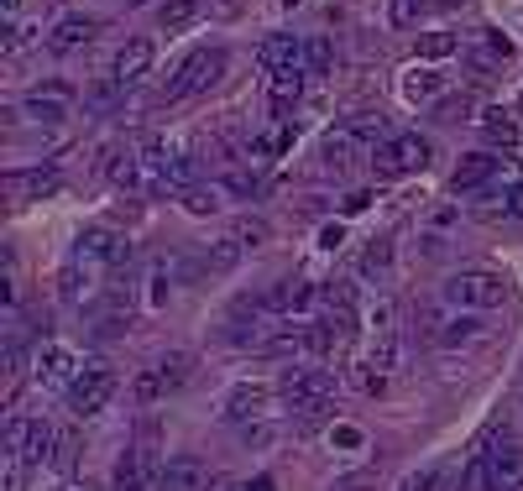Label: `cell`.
<instances>
[{"mask_svg":"<svg viewBox=\"0 0 523 491\" xmlns=\"http://www.w3.org/2000/svg\"><path fill=\"white\" fill-rule=\"evenodd\" d=\"M278 392H283V403L304 418V429H314L335 403V377L320 366H288L278 377Z\"/></svg>","mask_w":523,"mask_h":491,"instance_id":"obj_1","label":"cell"},{"mask_svg":"<svg viewBox=\"0 0 523 491\" xmlns=\"http://www.w3.org/2000/svg\"><path fill=\"white\" fill-rule=\"evenodd\" d=\"M508 298H513V283L492 267H461L445 283V303H456V309H503Z\"/></svg>","mask_w":523,"mask_h":491,"instance_id":"obj_2","label":"cell"},{"mask_svg":"<svg viewBox=\"0 0 523 491\" xmlns=\"http://www.w3.org/2000/svg\"><path fill=\"white\" fill-rule=\"evenodd\" d=\"M429 157H435V147H429L419 131H393L382 147H372L367 162H372V173H382V178H403V173H424Z\"/></svg>","mask_w":523,"mask_h":491,"instance_id":"obj_3","label":"cell"},{"mask_svg":"<svg viewBox=\"0 0 523 491\" xmlns=\"http://www.w3.org/2000/svg\"><path fill=\"white\" fill-rule=\"evenodd\" d=\"M189 371H194L189 350H168V356H157L142 377L131 382V397H136V403H163V397H173L178 387L189 382Z\"/></svg>","mask_w":523,"mask_h":491,"instance_id":"obj_4","label":"cell"},{"mask_svg":"<svg viewBox=\"0 0 523 491\" xmlns=\"http://www.w3.org/2000/svg\"><path fill=\"white\" fill-rule=\"evenodd\" d=\"M220 74H225V48H199V53H189L184 63H178V74L163 89V100L168 105L173 100H194V95H204V89H215Z\"/></svg>","mask_w":523,"mask_h":491,"instance_id":"obj_5","label":"cell"},{"mask_svg":"<svg viewBox=\"0 0 523 491\" xmlns=\"http://www.w3.org/2000/svg\"><path fill=\"white\" fill-rule=\"evenodd\" d=\"M257 63L267 68V74H278V79H299V74H309V37L272 32V37H262Z\"/></svg>","mask_w":523,"mask_h":491,"instance_id":"obj_6","label":"cell"},{"mask_svg":"<svg viewBox=\"0 0 523 491\" xmlns=\"http://www.w3.org/2000/svg\"><path fill=\"white\" fill-rule=\"evenodd\" d=\"M116 371H110V366H84L79 371V382L74 387H68L63 397H68V408H74L79 418H95V413H105V403H110V397H116Z\"/></svg>","mask_w":523,"mask_h":491,"instance_id":"obj_7","label":"cell"},{"mask_svg":"<svg viewBox=\"0 0 523 491\" xmlns=\"http://www.w3.org/2000/svg\"><path fill=\"white\" fill-rule=\"evenodd\" d=\"M6 450H21L32 465H42L58 450V429L48 424V418H11L6 424Z\"/></svg>","mask_w":523,"mask_h":491,"instance_id":"obj_8","label":"cell"},{"mask_svg":"<svg viewBox=\"0 0 523 491\" xmlns=\"http://www.w3.org/2000/svg\"><path fill=\"white\" fill-rule=\"evenodd\" d=\"M163 455L147 450V444H136V450L121 455L116 465V491H157V481H163Z\"/></svg>","mask_w":523,"mask_h":491,"instance_id":"obj_9","label":"cell"},{"mask_svg":"<svg viewBox=\"0 0 523 491\" xmlns=\"http://www.w3.org/2000/svg\"><path fill=\"white\" fill-rule=\"evenodd\" d=\"M58 168H42V162H37V168H11L6 178H0V194H6V204H32V199H42V194H53L58 189Z\"/></svg>","mask_w":523,"mask_h":491,"instance_id":"obj_10","label":"cell"},{"mask_svg":"<svg viewBox=\"0 0 523 491\" xmlns=\"http://www.w3.org/2000/svg\"><path fill=\"white\" fill-rule=\"evenodd\" d=\"M126 256H131V246L110 225H89V230H79V241H74V262H84V267H95V262H126Z\"/></svg>","mask_w":523,"mask_h":491,"instance_id":"obj_11","label":"cell"},{"mask_svg":"<svg viewBox=\"0 0 523 491\" xmlns=\"http://www.w3.org/2000/svg\"><path fill=\"white\" fill-rule=\"evenodd\" d=\"M79 371H84V366H79V356H74L68 345H53V340H48V345L37 350V382H42V387L68 392V387L79 382Z\"/></svg>","mask_w":523,"mask_h":491,"instance_id":"obj_12","label":"cell"},{"mask_svg":"<svg viewBox=\"0 0 523 491\" xmlns=\"http://www.w3.org/2000/svg\"><path fill=\"white\" fill-rule=\"evenodd\" d=\"M267 403H272L267 387H257V382H236L231 392H225L220 413L231 418V424H257V418H267Z\"/></svg>","mask_w":523,"mask_h":491,"instance_id":"obj_13","label":"cell"},{"mask_svg":"<svg viewBox=\"0 0 523 491\" xmlns=\"http://www.w3.org/2000/svg\"><path fill=\"white\" fill-rule=\"evenodd\" d=\"M68 100H74L68 84H42V89H32V95L21 100V110H27L37 126H58V121H68Z\"/></svg>","mask_w":523,"mask_h":491,"instance_id":"obj_14","label":"cell"},{"mask_svg":"<svg viewBox=\"0 0 523 491\" xmlns=\"http://www.w3.org/2000/svg\"><path fill=\"white\" fill-rule=\"evenodd\" d=\"M487 486L492 491H523V444L487 450Z\"/></svg>","mask_w":523,"mask_h":491,"instance_id":"obj_15","label":"cell"},{"mask_svg":"<svg viewBox=\"0 0 523 491\" xmlns=\"http://www.w3.org/2000/svg\"><path fill=\"white\" fill-rule=\"evenodd\" d=\"M152 63H157V42L152 37H131L126 48L116 53V79L121 84H136V79L152 74Z\"/></svg>","mask_w":523,"mask_h":491,"instance_id":"obj_16","label":"cell"},{"mask_svg":"<svg viewBox=\"0 0 523 491\" xmlns=\"http://www.w3.org/2000/svg\"><path fill=\"white\" fill-rule=\"evenodd\" d=\"M95 32H100V21L74 11V16H63L58 27L48 32V48H53V53H79L84 42H95Z\"/></svg>","mask_w":523,"mask_h":491,"instance_id":"obj_17","label":"cell"},{"mask_svg":"<svg viewBox=\"0 0 523 491\" xmlns=\"http://www.w3.org/2000/svg\"><path fill=\"white\" fill-rule=\"evenodd\" d=\"M204 481H210L204 460H194V455H173V460L163 465V481H157V491H204Z\"/></svg>","mask_w":523,"mask_h":491,"instance_id":"obj_18","label":"cell"},{"mask_svg":"<svg viewBox=\"0 0 523 491\" xmlns=\"http://www.w3.org/2000/svg\"><path fill=\"white\" fill-rule=\"evenodd\" d=\"M487 178H497V157L492 152H466L456 162V173H450V189L456 194H471V189H482Z\"/></svg>","mask_w":523,"mask_h":491,"instance_id":"obj_19","label":"cell"},{"mask_svg":"<svg viewBox=\"0 0 523 491\" xmlns=\"http://www.w3.org/2000/svg\"><path fill=\"white\" fill-rule=\"evenodd\" d=\"M262 303H267L272 314H299V309H309V303H314V288L299 283V277H283V283H272L262 293Z\"/></svg>","mask_w":523,"mask_h":491,"instance_id":"obj_20","label":"cell"},{"mask_svg":"<svg viewBox=\"0 0 523 491\" xmlns=\"http://www.w3.org/2000/svg\"><path fill=\"white\" fill-rule=\"evenodd\" d=\"M320 157H325V168H330V173H351V168H356V157H361V142L351 136V126H346V131H330L325 142H320Z\"/></svg>","mask_w":523,"mask_h":491,"instance_id":"obj_21","label":"cell"},{"mask_svg":"<svg viewBox=\"0 0 523 491\" xmlns=\"http://www.w3.org/2000/svg\"><path fill=\"white\" fill-rule=\"evenodd\" d=\"M126 89H131V84H121L116 74H110V79H95V84L84 89V110H89V115H116V110L126 105Z\"/></svg>","mask_w":523,"mask_h":491,"instance_id":"obj_22","label":"cell"},{"mask_svg":"<svg viewBox=\"0 0 523 491\" xmlns=\"http://www.w3.org/2000/svg\"><path fill=\"white\" fill-rule=\"evenodd\" d=\"M440 89H445V84H440L435 68H408V74H403V100H408V105H429Z\"/></svg>","mask_w":523,"mask_h":491,"instance_id":"obj_23","label":"cell"},{"mask_svg":"<svg viewBox=\"0 0 523 491\" xmlns=\"http://www.w3.org/2000/svg\"><path fill=\"white\" fill-rule=\"evenodd\" d=\"M225 194H231V189H220V183H194V189H184L178 199H184L189 215H220V209H225Z\"/></svg>","mask_w":523,"mask_h":491,"instance_id":"obj_24","label":"cell"},{"mask_svg":"<svg viewBox=\"0 0 523 491\" xmlns=\"http://www.w3.org/2000/svg\"><path fill=\"white\" fill-rule=\"evenodd\" d=\"M476 126H482V136L492 147H518V121L508 110H482V121H476Z\"/></svg>","mask_w":523,"mask_h":491,"instance_id":"obj_25","label":"cell"},{"mask_svg":"<svg viewBox=\"0 0 523 491\" xmlns=\"http://www.w3.org/2000/svg\"><path fill=\"white\" fill-rule=\"evenodd\" d=\"M58 298L68 303V309H79V303L89 298V267H84V262H68V267L58 272Z\"/></svg>","mask_w":523,"mask_h":491,"instance_id":"obj_26","label":"cell"},{"mask_svg":"<svg viewBox=\"0 0 523 491\" xmlns=\"http://www.w3.org/2000/svg\"><path fill=\"white\" fill-rule=\"evenodd\" d=\"M199 0H163V11H157V21H163V32H184L199 21Z\"/></svg>","mask_w":523,"mask_h":491,"instance_id":"obj_27","label":"cell"},{"mask_svg":"<svg viewBox=\"0 0 523 491\" xmlns=\"http://www.w3.org/2000/svg\"><path fill=\"white\" fill-rule=\"evenodd\" d=\"M351 136H356V142L361 147H382V142H388V115H356V121H351Z\"/></svg>","mask_w":523,"mask_h":491,"instance_id":"obj_28","label":"cell"},{"mask_svg":"<svg viewBox=\"0 0 523 491\" xmlns=\"http://www.w3.org/2000/svg\"><path fill=\"white\" fill-rule=\"evenodd\" d=\"M236 262H241V241H220L215 251H204V272H210V277L236 272Z\"/></svg>","mask_w":523,"mask_h":491,"instance_id":"obj_29","label":"cell"},{"mask_svg":"<svg viewBox=\"0 0 523 491\" xmlns=\"http://www.w3.org/2000/svg\"><path fill=\"white\" fill-rule=\"evenodd\" d=\"M414 48H419V58H450V53H461V42L450 32H419Z\"/></svg>","mask_w":523,"mask_h":491,"instance_id":"obj_30","label":"cell"},{"mask_svg":"<svg viewBox=\"0 0 523 491\" xmlns=\"http://www.w3.org/2000/svg\"><path fill=\"white\" fill-rule=\"evenodd\" d=\"M393 267V241H367V251H361V277H382Z\"/></svg>","mask_w":523,"mask_h":491,"instance_id":"obj_31","label":"cell"},{"mask_svg":"<svg viewBox=\"0 0 523 491\" xmlns=\"http://www.w3.org/2000/svg\"><path fill=\"white\" fill-rule=\"evenodd\" d=\"M299 95H304V74L299 79H278V84H272V115L283 121V115L299 105Z\"/></svg>","mask_w":523,"mask_h":491,"instance_id":"obj_32","label":"cell"},{"mask_svg":"<svg viewBox=\"0 0 523 491\" xmlns=\"http://www.w3.org/2000/svg\"><path fill=\"white\" fill-rule=\"evenodd\" d=\"M320 298H325V309H330V314H346V319L356 314V288H351V283H325Z\"/></svg>","mask_w":523,"mask_h":491,"instance_id":"obj_33","label":"cell"},{"mask_svg":"<svg viewBox=\"0 0 523 491\" xmlns=\"http://www.w3.org/2000/svg\"><path fill=\"white\" fill-rule=\"evenodd\" d=\"M476 330H482V324L461 314V319H445L440 330H435V340H440V345H466V340H476Z\"/></svg>","mask_w":523,"mask_h":491,"instance_id":"obj_34","label":"cell"},{"mask_svg":"<svg viewBox=\"0 0 523 491\" xmlns=\"http://www.w3.org/2000/svg\"><path fill=\"white\" fill-rule=\"evenodd\" d=\"M429 11V0H388V21L393 27H419Z\"/></svg>","mask_w":523,"mask_h":491,"instance_id":"obj_35","label":"cell"},{"mask_svg":"<svg viewBox=\"0 0 523 491\" xmlns=\"http://www.w3.org/2000/svg\"><path fill=\"white\" fill-rule=\"evenodd\" d=\"M53 465H58V476L68 481L79 471V439L74 434H58V450H53Z\"/></svg>","mask_w":523,"mask_h":491,"instance_id":"obj_36","label":"cell"},{"mask_svg":"<svg viewBox=\"0 0 523 491\" xmlns=\"http://www.w3.org/2000/svg\"><path fill=\"white\" fill-rule=\"evenodd\" d=\"M471 110H476V105H471V95H450V100H440V105H435V121H445V126H461Z\"/></svg>","mask_w":523,"mask_h":491,"instance_id":"obj_37","label":"cell"},{"mask_svg":"<svg viewBox=\"0 0 523 491\" xmlns=\"http://www.w3.org/2000/svg\"><path fill=\"white\" fill-rule=\"evenodd\" d=\"M0 465H6V491H21V486H27V455H21V450H6V455H0Z\"/></svg>","mask_w":523,"mask_h":491,"instance_id":"obj_38","label":"cell"},{"mask_svg":"<svg viewBox=\"0 0 523 491\" xmlns=\"http://www.w3.org/2000/svg\"><path fill=\"white\" fill-rule=\"evenodd\" d=\"M440 481H445V465H424V471L403 476V486H398V491H440Z\"/></svg>","mask_w":523,"mask_h":491,"instance_id":"obj_39","label":"cell"},{"mask_svg":"<svg viewBox=\"0 0 523 491\" xmlns=\"http://www.w3.org/2000/svg\"><path fill=\"white\" fill-rule=\"evenodd\" d=\"M267 236H272L267 220H252V215H246V220H236V236H231V241H241V246H262Z\"/></svg>","mask_w":523,"mask_h":491,"instance_id":"obj_40","label":"cell"},{"mask_svg":"<svg viewBox=\"0 0 523 491\" xmlns=\"http://www.w3.org/2000/svg\"><path fill=\"white\" fill-rule=\"evenodd\" d=\"M330 63H335L330 42L325 37H309V74H330Z\"/></svg>","mask_w":523,"mask_h":491,"instance_id":"obj_41","label":"cell"},{"mask_svg":"<svg viewBox=\"0 0 523 491\" xmlns=\"http://www.w3.org/2000/svg\"><path fill=\"white\" fill-rule=\"evenodd\" d=\"M231 194H241V199H252V194H262V173H252V168H241V173H231V183H225Z\"/></svg>","mask_w":523,"mask_h":491,"instance_id":"obj_42","label":"cell"},{"mask_svg":"<svg viewBox=\"0 0 523 491\" xmlns=\"http://www.w3.org/2000/svg\"><path fill=\"white\" fill-rule=\"evenodd\" d=\"M461 491H492V486H487V455H476V460L466 465V476H461Z\"/></svg>","mask_w":523,"mask_h":491,"instance_id":"obj_43","label":"cell"},{"mask_svg":"<svg viewBox=\"0 0 523 491\" xmlns=\"http://www.w3.org/2000/svg\"><path fill=\"white\" fill-rule=\"evenodd\" d=\"M367 486H377V465H372V471H356V476H340L335 481V491H367Z\"/></svg>","mask_w":523,"mask_h":491,"instance_id":"obj_44","label":"cell"},{"mask_svg":"<svg viewBox=\"0 0 523 491\" xmlns=\"http://www.w3.org/2000/svg\"><path fill=\"white\" fill-rule=\"evenodd\" d=\"M330 439H335V450H361V429H351V424H335Z\"/></svg>","mask_w":523,"mask_h":491,"instance_id":"obj_45","label":"cell"},{"mask_svg":"<svg viewBox=\"0 0 523 491\" xmlns=\"http://www.w3.org/2000/svg\"><path fill=\"white\" fill-rule=\"evenodd\" d=\"M0 37H6V42H0L6 53H21V48H27V37H32V32H27V27H16V21H11V27L0 32Z\"/></svg>","mask_w":523,"mask_h":491,"instance_id":"obj_46","label":"cell"},{"mask_svg":"<svg viewBox=\"0 0 523 491\" xmlns=\"http://www.w3.org/2000/svg\"><path fill=\"white\" fill-rule=\"evenodd\" d=\"M340 241H346V225H340V220H335V225H325V230H320V246H325V251H335V246H340Z\"/></svg>","mask_w":523,"mask_h":491,"instance_id":"obj_47","label":"cell"},{"mask_svg":"<svg viewBox=\"0 0 523 491\" xmlns=\"http://www.w3.org/2000/svg\"><path fill=\"white\" fill-rule=\"evenodd\" d=\"M367 204H372V194H346V204H340V215H361Z\"/></svg>","mask_w":523,"mask_h":491,"instance_id":"obj_48","label":"cell"},{"mask_svg":"<svg viewBox=\"0 0 523 491\" xmlns=\"http://www.w3.org/2000/svg\"><path fill=\"white\" fill-rule=\"evenodd\" d=\"M508 215L523 220V183H513V189H508Z\"/></svg>","mask_w":523,"mask_h":491,"instance_id":"obj_49","label":"cell"},{"mask_svg":"<svg viewBox=\"0 0 523 491\" xmlns=\"http://www.w3.org/2000/svg\"><path fill=\"white\" fill-rule=\"evenodd\" d=\"M204 491H236V481L231 476H210V481H204Z\"/></svg>","mask_w":523,"mask_h":491,"instance_id":"obj_50","label":"cell"},{"mask_svg":"<svg viewBox=\"0 0 523 491\" xmlns=\"http://www.w3.org/2000/svg\"><path fill=\"white\" fill-rule=\"evenodd\" d=\"M241 491H278V486H272V476H257V481H246Z\"/></svg>","mask_w":523,"mask_h":491,"instance_id":"obj_51","label":"cell"},{"mask_svg":"<svg viewBox=\"0 0 523 491\" xmlns=\"http://www.w3.org/2000/svg\"><path fill=\"white\" fill-rule=\"evenodd\" d=\"M58 491H89V486H84V481H74V476H68V481H63Z\"/></svg>","mask_w":523,"mask_h":491,"instance_id":"obj_52","label":"cell"},{"mask_svg":"<svg viewBox=\"0 0 523 491\" xmlns=\"http://www.w3.org/2000/svg\"><path fill=\"white\" fill-rule=\"evenodd\" d=\"M0 6H6V11H16V6H21V0H0Z\"/></svg>","mask_w":523,"mask_h":491,"instance_id":"obj_53","label":"cell"},{"mask_svg":"<svg viewBox=\"0 0 523 491\" xmlns=\"http://www.w3.org/2000/svg\"><path fill=\"white\" fill-rule=\"evenodd\" d=\"M283 6H299V0H283Z\"/></svg>","mask_w":523,"mask_h":491,"instance_id":"obj_54","label":"cell"}]
</instances>
